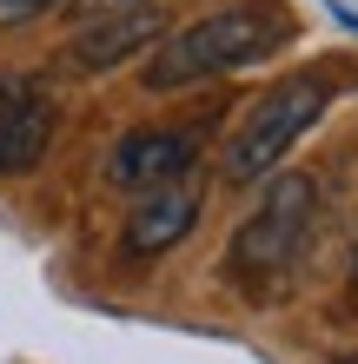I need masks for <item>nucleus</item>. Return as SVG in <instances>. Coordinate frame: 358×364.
<instances>
[{
  "mask_svg": "<svg viewBox=\"0 0 358 364\" xmlns=\"http://www.w3.org/2000/svg\"><path fill=\"white\" fill-rule=\"evenodd\" d=\"M299 20L285 14V0H233V7L193 20V27L166 33L159 53L139 67V80L153 93H179V87H199V80H219V73H239L252 60L279 53Z\"/></svg>",
  "mask_w": 358,
  "mask_h": 364,
  "instance_id": "f257e3e1",
  "label": "nucleus"
},
{
  "mask_svg": "<svg viewBox=\"0 0 358 364\" xmlns=\"http://www.w3.org/2000/svg\"><path fill=\"white\" fill-rule=\"evenodd\" d=\"M325 106H332V87H325V80H312V73L279 80L272 93H259V100L239 113L233 139H226V153H219V173L239 179V186L279 173V159L325 119Z\"/></svg>",
  "mask_w": 358,
  "mask_h": 364,
  "instance_id": "f03ea898",
  "label": "nucleus"
},
{
  "mask_svg": "<svg viewBox=\"0 0 358 364\" xmlns=\"http://www.w3.org/2000/svg\"><path fill=\"white\" fill-rule=\"evenodd\" d=\"M312 212H319V186H312V173H272L259 205L239 219L233 245H226V278H272L285 272L292 259H299L305 232H312Z\"/></svg>",
  "mask_w": 358,
  "mask_h": 364,
  "instance_id": "7ed1b4c3",
  "label": "nucleus"
},
{
  "mask_svg": "<svg viewBox=\"0 0 358 364\" xmlns=\"http://www.w3.org/2000/svg\"><path fill=\"white\" fill-rule=\"evenodd\" d=\"M193 133H166V126H139L107 153V186L120 192H159L179 186V173H193Z\"/></svg>",
  "mask_w": 358,
  "mask_h": 364,
  "instance_id": "20e7f679",
  "label": "nucleus"
},
{
  "mask_svg": "<svg viewBox=\"0 0 358 364\" xmlns=\"http://www.w3.org/2000/svg\"><path fill=\"white\" fill-rule=\"evenodd\" d=\"M53 139V100L27 73H0V173H33Z\"/></svg>",
  "mask_w": 358,
  "mask_h": 364,
  "instance_id": "39448f33",
  "label": "nucleus"
},
{
  "mask_svg": "<svg viewBox=\"0 0 358 364\" xmlns=\"http://www.w3.org/2000/svg\"><path fill=\"white\" fill-rule=\"evenodd\" d=\"M199 212H206V199L193 186L146 192V199L133 205V219H126V232H120V252H126V259H159V252H173L186 232L199 225Z\"/></svg>",
  "mask_w": 358,
  "mask_h": 364,
  "instance_id": "423d86ee",
  "label": "nucleus"
},
{
  "mask_svg": "<svg viewBox=\"0 0 358 364\" xmlns=\"http://www.w3.org/2000/svg\"><path fill=\"white\" fill-rule=\"evenodd\" d=\"M153 40H166V14H159V7L113 14V20H93L87 33H73L67 67H73V73H113V67H126L133 53H146Z\"/></svg>",
  "mask_w": 358,
  "mask_h": 364,
  "instance_id": "0eeeda50",
  "label": "nucleus"
},
{
  "mask_svg": "<svg viewBox=\"0 0 358 364\" xmlns=\"http://www.w3.org/2000/svg\"><path fill=\"white\" fill-rule=\"evenodd\" d=\"M73 7V20H113V14H139V7H159V0H67Z\"/></svg>",
  "mask_w": 358,
  "mask_h": 364,
  "instance_id": "6e6552de",
  "label": "nucleus"
},
{
  "mask_svg": "<svg viewBox=\"0 0 358 364\" xmlns=\"http://www.w3.org/2000/svg\"><path fill=\"white\" fill-rule=\"evenodd\" d=\"M47 7H60V0H0V27H20V20H33Z\"/></svg>",
  "mask_w": 358,
  "mask_h": 364,
  "instance_id": "1a4fd4ad",
  "label": "nucleus"
},
{
  "mask_svg": "<svg viewBox=\"0 0 358 364\" xmlns=\"http://www.w3.org/2000/svg\"><path fill=\"white\" fill-rule=\"evenodd\" d=\"M332 14H339V20H345V27L358 33V14H352V7H339V0H332Z\"/></svg>",
  "mask_w": 358,
  "mask_h": 364,
  "instance_id": "9d476101",
  "label": "nucleus"
},
{
  "mask_svg": "<svg viewBox=\"0 0 358 364\" xmlns=\"http://www.w3.org/2000/svg\"><path fill=\"white\" fill-rule=\"evenodd\" d=\"M345 364H352V358H345Z\"/></svg>",
  "mask_w": 358,
  "mask_h": 364,
  "instance_id": "9b49d317",
  "label": "nucleus"
}]
</instances>
